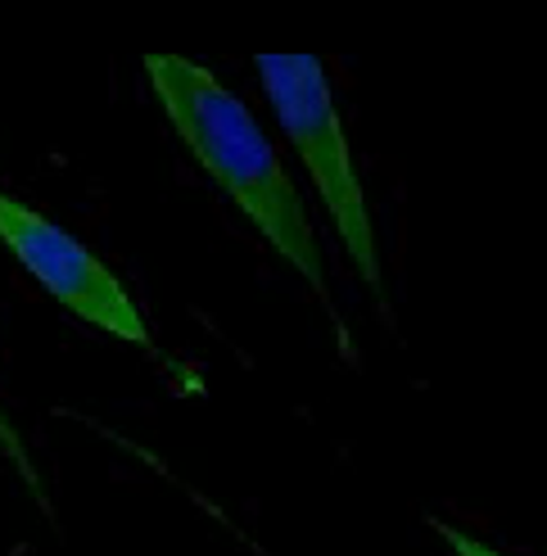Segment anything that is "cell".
Masks as SVG:
<instances>
[{
	"label": "cell",
	"mask_w": 547,
	"mask_h": 556,
	"mask_svg": "<svg viewBox=\"0 0 547 556\" xmlns=\"http://www.w3.org/2000/svg\"><path fill=\"white\" fill-rule=\"evenodd\" d=\"M145 73L190 159L254 222L258 236L326 299V267L313 236V217L304 208L298 186L281 168L277 150L263 136L258 118L195 60L145 54Z\"/></svg>",
	"instance_id": "6da1fadb"
},
{
	"label": "cell",
	"mask_w": 547,
	"mask_h": 556,
	"mask_svg": "<svg viewBox=\"0 0 547 556\" xmlns=\"http://www.w3.org/2000/svg\"><path fill=\"white\" fill-rule=\"evenodd\" d=\"M258 77L271 109H277L285 141L304 159L308 181L317 186L326 213L335 222L344 254L353 258L367 290H380V249L371 231L367 190L358 181V168H353L321 60H313V54H258Z\"/></svg>",
	"instance_id": "7a4b0ae2"
},
{
	"label": "cell",
	"mask_w": 547,
	"mask_h": 556,
	"mask_svg": "<svg viewBox=\"0 0 547 556\" xmlns=\"http://www.w3.org/2000/svg\"><path fill=\"white\" fill-rule=\"evenodd\" d=\"M0 240L10 244V254L27 267V276L54 299L64 303L73 317L104 330L127 344H150V326L141 308L131 303L123 281L109 271L87 244L73 240L60 222L46 213L27 208L14 194H0Z\"/></svg>",
	"instance_id": "3957f363"
},
{
	"label": "cell",
	"mask_w": 547,
	"mask_h": 556,
	"mask_svg": "<svg viewBox=\"0 0 547 556\" xmlns=\"http://www.w3.org/2000/svg\"><path fill=\"white\" fill-rule=\"evenodd\" d=\"M430 530L440 534L444 543H448V552L453 556H503L498 547H488V543H480L475 534H467V530H457V525H448V520H440V516H430Z\"/></svg>",
	"instance_id": "277c9868"
},
{
	"label": "cell",
	"mask_w": 547,
	"mask_h": 556,
	"mask_svg": "<svg viewBox=\"0 0 547 556\" xmlns=\"http://www.w3.org/2000/svg\"><path fill=\"white\" fill-rule=\"evenodd\" d=\"M0 448H5V457L18 466V476L33 484L37 493H41V480H37V470H33V462H27V453H23V443H18V434H14V426H10V416H5V403H0Z\"/></svg>",
	"instance_id": "5b68a950"
}]
</instances>
